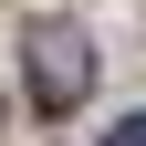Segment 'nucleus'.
I'll list each match as a JSON object with an SVG mask.
<instances>
[{
  "label": "nucleus",
  "instance_id": "f257e3e1",
  "mask_svg": "<svg viewBox=\"0 0 146 146\" xmlns=\"http://www.w3.org/2000/svg\"><path fill=\"white\" fill-rule=\"evenodd\" d=\"M84 94H94V42L73 21H42L31 31V104H42V115H73Z\"/></svg>",
  "mask_w": 146,
  "mask_h": 146
},
{
  "label": "nucleus",
  "instance_id": "f03ea898",
  "mask_svg": "<svg viewBox=\"0 0 146 146\" xmlns=\"http://www.w3.org/2000/svg\"><path fill=\"white\" fill-rule=\"evenodd\" d=\"M104 146H146V115H136V125H115V136H104Z\"/></svg>",
  "mask_w": 146,
  "mask_h": 146
}]
</instances>
